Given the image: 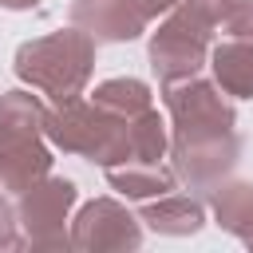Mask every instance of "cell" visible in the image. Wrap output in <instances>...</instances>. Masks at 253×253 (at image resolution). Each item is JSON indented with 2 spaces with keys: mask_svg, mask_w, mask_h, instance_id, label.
<instances>
[{
  "mask_svg": "<svg viewBox=\"0 0 253 253\" xmlns=\"http://www.w3.org/2000/svg\"><path fill=\"white\" fill-rule=\"evenodd\" d=\"M91 63H95V36L75 24L43 40H32L16 51V75L55 103H71L83 95Z\"/></svg>",
  "mask_w": 253,
  "mask_h": 253,
  "instance_id": "1",
  "label": "cell"
},
{
  "mask_svg": "<svg viewBox=\"0 0 253 253\" xmlns=\"http://www.w3.org/2000/svg\"><path fill=\"white\" fill-rule=\"evenodd\" d=\"M47 111L28 91L0 95V186L4 190H32L51 170V150L40 142Z\"/></svg>",
  "mask_w": 253,
  "mask_h": 253,
  "instance_id": "2",
  "label": "cell"
},
{
  "mask_svg": "<svg viewBox=\"0 0 253 253\" xmlns=\"http://www.w3.org/2000/svg\"><path fill=\"white\" fill-rule=\"evenodd\" d=\"M43 134L55 146L83 154L99 166H119L130 158V119L99 107L95 99L91 103L71 99V103H59V111H47Z\"/></svg>",
  "mask_w": 253,
  "mask_h": 253,
  "instance_id": "3",
  "label": "cell"
},
{
  "mask_svg": "<svg viewBox=\"0 0 253 253\" xmlns=\"http://www.w3.org/2000/svg\"><path fill=\"white\" fill-rule=\"evenodd\" d=\"M210 32H213V24H206L202 16H194L182 4L150 40L154 75L162 83H178V79L198 75V67L206 63V51H210Z\"/></svg>",
  "mask_w": 253,
  "mask_h": 253,
  "instance_id": "4",
  "label": "cell"
},
{
  "mask_svg": "<svg viewBox=\"0 0 253 253\" xmlns=\"http://www.w3.org/2000/svg\"><path fill=\"white\" fill-rule=\"evenodd\" d=\"M166 107L174 115V142L233 134V107L217 95L213 83H202L194 75L166 83Z\"/></svg>",
  "mask_w": 253,
  "mask_h": 253,
  "instance_id": "5",
  "label": "cell"
},
{
  "mask_svg": "<svg viewBox=\"0 0 253 253\" xmlns=\"http://www.w3.org/2000/svg\"><path fill=\"white\" fill-rule=\"evenodd\" d=\"M178 0H75L71 24L95 40H134L154 16L170 12Z\"/></svg>",
  "mask_w": 253,
  "mask_h": 253,
  "instance_id": "6",
  "label": "cell"
},
{
  "mask_svg": "<svg viewBox=\"0 0 253 253\" xmlns=\"http://www.w3.org/2000/svg\"><path fill=\"white\" fill-rule=\"evenodd\" d=\"M75 202V186L67 178H40L32 190H24L20 221L32 245H63V221Z\"/></svg>",
  "mask_w": 253,
  "mask_h": 253,
  "instance_id": "7",
  "label": "cell"
},
{
  "mask_svg": "<svg viewBox=\"0 0 253 253\" xmlns=\"http://www.w3.org/2000/svg\"><path fill=\"white\" fill-rule=\"evenodd\" d=\"M138 241H142L138 221L111 198L87 202L67 237V245H75V249H134Z\"/></svg>",
  "mask_w": 253,
  "mask_h": 253,
  "instance_id": "8",
  "label": "cell"
},
{
  "mask_svg": "<svg viewBox=\"0 0 253 253\" xmlns=\"http://www.w3.org/2000/svg\"><path fill=\"white\" fill-rule=\"evenodd\" d=\"M233 162H237V138L233 134L198 138V142H174V170L198 190L213 186L217 178H225Z\"/></svg>",
  "mask_w": 253,
  "mask_h": 253,
  "instance_id": "9",
  "label": "cell"
},
{
  "mask_svg": "<svg viewBox=\"0 0 253 253\" xmlns=\"http://www.w3.org/2000/svg\"><path fill=\"white\" fill-rule=\"evenodd\" d=\"M210 63L221 91L253 99V40H225L221 47H213Z\"/></svg>",
  "mask_w": 253,
  "mask_h": 253,
  "instance_id": "10",
  "label": "cell"
},
{
  "mask_svg": "<svg viewBox=\"0 0 253 253\" xmlns=\"http://www.w3.org/2000/svg\"><path fill=\"white\" fill-rule=\"evenodd\" d=\"M107 178L119 194L126 198H162L174 190V174L162 170L158 162H126V166H107Z\"/></svg>",
  "mask_w": 253,
  "mask_h": 253,
  "instance_id": "11",
  "label": "cell"
},
{
  "mask_svg": "<svg viewBox=\"0 0 253 253\" xmlns=\"http://www.w3.org/2000/svg\"><path fill=\"white\" fill-rule=\"evenodd\" d=\"M142 221L158 233H194L206 221V213L190 194H162V202L142 210Z\"/></svg>",
  "mask_w": 253,
  "mask_h": 253,
  "instance_id": "12",
  "label": "cell"
},
{
  "mask_svg": "<svg viewBox=\"0 0 253 253\" xmlns=\"http://www.w3.org/2000/svg\"><path fill=\"white\" fill-rule=\"evenodd\" d=\"M91 99H95L99 107L115 111V115H126V119L150 111V87L138 83V79H107L103 87H95Z\"/></svg>",
  "mask_w": 253,
  "mask_h": 253,
  "instance_id": "13",
  "label": "cell"
},
{
  "mask_svg": "<svg viewBox=\"0 0 253 253\" xmlns=\"http://www.w3.org/2000/svg\"><path fill=\"white\" fill-rule=\"evenodd\" d=\"M217 221L253 245V186H225L217 194Z\"/></svg>",
  "mask_w": 253,
  "mask_h": 253,
  "instance_id": "14",
  "label": "cell"
},
{
  "mask_svg": "<svg viewBox=\"0 0 253 253\" xmlns=\"http://www.w3.org/2000/svg\"><path fill=\"white\" fill-rule=\"evenodd\" d=\"M221 28L229 40H253V0H233Z\"/></svg>",
  "mask_w": 253,
  "mask_h": 253,
  "instance_id": "15",
  "label": "cell"
},
{
  "mask_svg": "<svg viewBox=\"0 0 253 253\" xmlns=\"http://www.w3.org/2000/svg\"><path fill=\"white\" fill-rule=\"evenodd\" d=\"M229 4H233V0H186V8H190L194 16H202L206 24H213V28H217V24L225 20Z\"/></svg>",
  "mask_w": 253,
  "mask_h": 253,
  "instance_id": "16",
  "label": "cell"
},
{
  "mask_svg": "<svg viewBox=\"0 0 253 253\" xmlns=\"http://www.w3.org/2000/svg\"><path fill=\"white\" fill-rule=\"evenodd\" d=\"M12 245H20V237H16V229H12V213H8V206L0 202V249H12Z\"/></svg>",
  "mask_w": 253,
  "mask_h": 253,
  "instance_id": "17",
  "label": "cell"
},
{
  "mask_svg": "<svg viewBox=\"0 0 253 253\" xmlns=\"http://www.w3.org/2000/svg\"><path fill=\"white\" fill-rule=\"evenodd\" d=\"M4 8H32V4H40V0H0Z\"/></svg>",
  "mask_w": 253,
  "mask_h": 253,
  "instance_id": "18",
  "label": "cell"
}]
</instances>
